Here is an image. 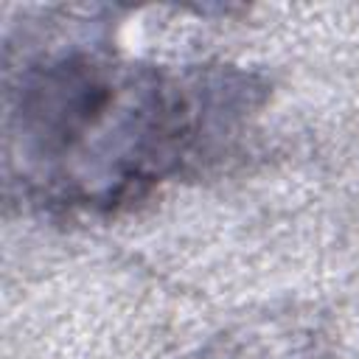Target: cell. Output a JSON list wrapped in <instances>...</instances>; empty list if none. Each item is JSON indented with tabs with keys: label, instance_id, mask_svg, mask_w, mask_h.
Returning a JSON list of instances; mask_svg holds the SVG:
<instances>
[{
	"label": "cell",
	"instance_id": "6da1fadb",
	"mask_svg": "<svg viewBox=\"0 0 359 359\" xmlns=\"http://www.w3.org/2000/svg\"><path fill=\"white\" fill-rule=\"evenodd\" d=\"M22 146L39 182L76 199L151 182L196 135L191 93L107 65H59L22 95Z\"/></svg>",
	"mask_w": 359,
	"mask_h": 359
}]
</instances>
